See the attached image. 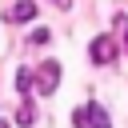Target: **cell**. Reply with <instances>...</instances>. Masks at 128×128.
<instances>
[{"mask_svg": "<svg viewBox=\"0 0 128 128\" xmlns=\"http://www.w3.org/2000/svg\"><path fill=\"white\" fill-rule=\"evenodd\" d=\"M16 116H20V124H28V128H32V120H36V108H32V104H28V100H24V104H20V112H16Z\"/></svg>", "mask_w": 128, "mask_h": 128, "instance_id": "5b68a950", "label": "cell"}, {"mask_svg": "<svg viewBox=\"0 0 128 128\" xmlns=\"http://www.w3.org/2000/svg\"><path fill=\"white\" fill-rule=\"evenodd\" d=\"M0 128H12V124H4V120H0Z\"/></svg>", "mask_w": 128, "mask_h": 128, "instance_id": "ba28073f", "label": "cell"}, {"mask_svg": "<svg viewBox=\"0 0 128 128\" xmlns=\"http://www.w3.org/2000/svg\"><path fill=\"white\" fill-rule=\"evenodd\" d=\"M88 52H92L96 64H112V60H116V40H112V36H96V40L88 44Z\"/></svg>", "mask_w": 128, "mask_h": 128, "instance_id": "3957f363", "label": "cell"}, {"mask_svg": "<svg viewBox=\"0 0 128 128\" xmlns=\"http://www.w3.org/2000/svg\"><path fill=\"white\" fill-rule=\"evenodd\" d=\"M28 80H32V76H28V68H20V72H16V88H20L24 96H28Z\"/></svg>", "mask_w": 128, "mask_h": 128, "instance_id": "8992f818", "label": "cell"}, {"mask_svg": "<svg viewBox=\"0 0 128 128\" xmlns=\"http://www.w3.org/2000/svg\"><path fill=\"white\" fill-rule=\"evenodd\" d=\"M72 124H76V128H108V112H104L100 104H80V108L72 112Z\"/></svg>", "mask_w": 128, "mask_h": 128, "instance_id": "6da1fadb", "label": "cell"}, {"mask_svg": "<svg viewBox=\"0 0 128 128\" xmlns=\"http://www.w3.org/2000/svg\"><path fill=\"white\" fill-rule=\"evenodd\" d=\"M116 28H120V40H124V48H128V16H116Z\"/></svg>", "mask_w": 128, "mask_h": 128, "instance_id": "52a82bcc", "label": "cell"}, {"mask_svg": "<svg viewBox=\"0 0 128 128\" xmlns=\"http://www.w3.org/2000/svg\"><path fill=\"white\" fill-rule=\"evenodd\" d=\"M36 16V4L32 0H16L8 12H4V20H12V24H20V20H32Z\"/></svg>", "mask_w": 128, "mask_h": 128, "instance_id": "277c9868", "label": "cell"}, {"mask_svg": "<svg viewBox=\"0 0 128 128\" xmlns=\"http://www.w3.org/2000/svg\"><path fill=\"white\" fill-rule=\"evenodd\" d=\"M56 84H60V60H44L36 68V88L40 92H56Z\"/></svg>", "mask_w": 128, "mask_h": 128, "instance_id": "7a4b0ae2", "label": "cell"}]
</instances>
